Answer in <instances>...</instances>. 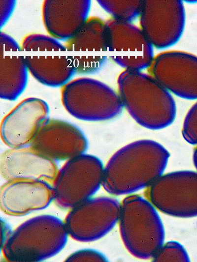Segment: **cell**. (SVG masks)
Masks as SVG:
<instances>
[{"mask_svg":"<svg viewBox=\"0 0 197 262\" xmlns=\"http://www.w3.org/2000/svg\"><path fill=\"white\" fill-rule=\"evenodd\" d=\"M169 156L166 149L153 140L130 143L115 152L104 167L102 185L114 195L149 187L163 175Z\"/></svg>","mask_w":197,"mask_h":262,"instance_id":"6da1fadb","label":"cell"},{"mask_svg":"<svg viewBox=\"0 0 197 262\" xmlns=\"http://www.w3.org/2000/svg\"><path fill=\"white\" fill-rule=\"evenodd\" d=\"M117 81L123 107L139 124L158 130L173 122L176 113L174 99L149 73L125 70Z\"/></svg>","mask_w":197,"mask_h":262,"instance_id":"7a4b0ae2","label":"cell"},{"mask_svg":"<svg viewBox=\"0 0 197 262\" xmlns=\"http://www.w3.org/2000/svg\"><path fill=\"white\" fill-rule=\"evenodd\" d=\"M68 233L64 223L51 215L26 221L12 231L1 246L10 262H39L57 254L65 246Z\"/></svg>","mask_w":197,"mask_h":262,"instance_id":"3957f363","label":"cell"},{"mask_svg":"<svg viewBox=\"0 0 197 262\" xmlns=\"http://www.w3.org/2000/svg\"><path fill=\"white\" fill-rule=\"evenodd\" d=\"M119 222L125 246L137 258H153L164 244V229L155 207L139 195L124 199Z\"/></svg>","mask_w":197,"mask_h":262,"instance_id":"277c9868","label":"cell"},{"mask_svg":"<svg viewBox=\"0 0 197 262\" xmlns=\"http://www.w3.org/2000/svg\"><path fill=\"white\" fill-rule=\"evenodd\" d=\"M61 97L66 111L84 121L109 120L120 115L124 108L118 93L105 84L90 78L69 81L63 87Z\"/></svg>","mask_w":197,"mask_h":262,"instance_id":"5b68a950","label":"cell"},{"mask_svg":"<svg viewBox=\"0 0 197 262\" xmlns=\"http://www.w3.org/2000/svg\"><path fill=\"white\" fill-rule=\"evenodd\" d=\"M104 167L96 156L83 153L67 160L52 184L53 200L71 208L87 200L102 185Z\"/></svg>","mask_w":197,"mask_h":262,"instance_id":"8992f818","label":"cell"},{"mask_svg":"<svg viewBox=\"0 0 197 262\" xmlns=\"http://www.w3.org/2000/svg\"><path fill=\"white\" fill-rule=\"evenodd\" d=\"M151 203L176 217L197 216V172L180 171L161 176L147 190Z\"/></svg>","mask_w":197,"mask_h":262,"instance_id":"52a82bcc","label":"cell"},{"mask_svg":"<svg viewBox=\"0 0 197 262\" xmlns=\"http://www.w3.org/2000/svg\"><path fill=\"white\" fill-rule=\"evenodd\" d=\"M121 204L112 198H91L71 208L64 222L67 233L81 242L96 240L119 221Z\"/></svg>","mask_w":197,"mask_h":262,"instance_id":"ba28073f","label":"cell"},{"mask_svg":"<svg viewBox=\"0 0 197 262\" xmlns=\"http://www.w3.org/2000/svg\"><path fill=\"white\" fill-rule=\"evenodd\" d=\"M139 18L144 34L153 47L159 49L175 44L185 26V10L180 0H143Z\"/></svg>","mask_w":197,"mask_h":262,"instance_id":"9c48e42d","label":"cell"},{"mask_svg":"<svg viewBox=\"0 0 197 262\" xmlns=\"http://www.w3.org/2000/svg\"><path fill=\"white\" fill-rule=\"evenodd\" d=\"M108 52L111 59L128 70L148 68L155 57L154 47L141 29L131 23L111 18L106 21Z\"/></svg>","mask_w":197,"mask_h":262,"instance_id":"30bf717a","label":"cell"},{"mask_svg":"<svg viewBox=\"0 0 197 262\" xmlns=\"http://www.w3.org/2000/svg\"><path fill=\"white\" fill-rule=\"evenodd\" d=\"M148 73L170 92L189 100L197 99V57L169 51L153 59Z\"/></svg>","mask_w":197,"mask_h":262,"instance_id":"8fae6325","label":"cell"},{"mask_svg":"<svg viewBox=\"0 0 197 262\" xmlns=\"http://www.w3.org/2000/svg\"><path fill=\"white\" fill-rule=\"evenodd\" d=\"M49 107L44 100L27 98L16 105L2 119L0 137L11 148L30 146L48 119Z\"/></svg>","mask_w":197,"mask_h":262,"instance_id":"7c38bea8","label":"cell"},{"mask_svg":"<svg viewBox=\"0 0 197 262\" xmlns=\"http://www.w3.org/2000/svg\"><path fill=\"white\" fill-rule=\"evenodd\" d=\"M43 156L54 161L66 160L83 154L88 147L82 131L68 122L48 119L30 146Z\"/></svg>","mask_w":197,"mask_h":262,"instance_id":"4fadbf2b","label":"cell"},{"mask_svg":"<svg viewBox=\"0 0 197 262\" xmlns=\"http://www.w3.org/2000/svg\"><path fill=\"white\" fill-rule=\"evenodd\" d=\"M53 200L52 184L41 180H8L0 188V209L11 216H23L44 209Z\"/></svg>","mask_w":197,"mask_h":262,"instance_id":"5bb4252c","label":"cell"},{"mask_svg":"<svg viewBox=\"0 0 197 262\" xmlns=\"http://www.w3.org/2000/svg\"><path fill=\"white\" fill-rule=\"evenodd\" d=\"M0 174L6 181L39 180L52 184L59 171L55 161L40 154L31 146L11 148L0 156Z\"/></svg>","mask_w":197,"mask_h":262,"instance_id":"9a60e30c","label":"cell"},{"mask_svg":"<svg viewBox=\"0 0 197 262\" xmlns=\"http://www.w3.org/2000/svg\"><path fill=\"white\" fill-rule=\"evenodd\" d=\"M89 0H46L43 4L44 27L53 37L66 42L72 38L88 19Z\"/></svg>","mask_w":197,"mask_h":262,"instance_id":"2e32d148","label":"cell"},{"mask_svg":"<svg viewBox=\"0 0 197 262\" xmlns=\"http://www.w3.org/2000/svg\"><path fill=\"white\" fill-rule=\"evenodd\" d=\"M29 72L39 82L64 86L76 74L70 56H24Z\"/></svg>","mask_w":197,"mask_h":262,"instance_id":"e0dca14e","label":"cell"},{"mask_svg":"<svg viewBox=\"0 0 197 262\" xmlns=\"http://www.w3.org/2000/svg\"><path fill=\"white\" fill-rule=\"evenodd\" d=\"M0 96L13 101L23 92L27 84L28 68L24 56H0Z\"/></svg>","mask_w":197,"mask_h":262,"instance_id":"ac0fdd59","label":"cell"},{"mask_svg":"<svg viewBox=\"0 0 197 262\" xmlns=\"http://www.w3.org/2000/svg\"><path fill=\"white\" fill-rule=\"evenodd\" d=\"M67 51H108L106 21L90 17L75 35L66 42Z\"/></svg>","mask_w":197,"mask_h":262,"instance_id":"d6986e66","label":"cell"},{"mask_svg":"<svg viewBox=\"0 0 197 262\" xmlns=\"http://www.w3.org/2000/svg\"><path fill=\"white\" fill-rule=\"evenodd\" d=\"M99 5L113 19L131 23L139 17L143 3L141 0H98Z\"/></svg>","mask_w":197,"mask_h":262,"instance_id":"ffe728a7","label":"cell"},{"mask_svg":"<svg viewBox=\"0 0 197 262\" xmlns=\"http://www.w3.org/2000/svg\"><path fill=\"white\" fill-rule=\"evenodd\" d=\"M24 51H66L65 45L52 36L31 34L23 40L21 45Z\"/></svg>","mask_w":197,"mask_h":262,"instance_id":"44dd1931","label":"cell"},{"mask_svg":"<svg viewBox=\"0 0 197 262\" xmlns=\"http://www.w3.org/2000/svg\"><path fill=\"white\" fill-rule=\"evenodd\" d=\"M154 262H189L188 253L177 241L164 243L153 258Z\"/></svg>","mask_w":197,"mask_h":262,"instance_id":"7402d4cb","label":"cell"},{"mask_svg":"<svg viewBox=\"0 0 197 262\" xmlns=\"http://www.w3.org/2000/svg\"><path fill=\"white\" fill-rule=\"evenodd\" d=\"M76 73L91 74L101 69L107 61L105 56H70Z\"/></svg>","mask_w":197,"mask_h":262,"instance_id":"603a6c76","label":"cell"},{"mask_svg":"<svg viewBox=\"0 0 197 262\" xmlns=\"http://www.w3.org/2000/svg\"><path fill=\"white\" fill-rule=\"evenodd\" d=\"M182 135L190 144L197 145V102L192 107L185 118Z\"/></svg>","mask_w":197,"mask_h":262,"instance_id":"cb8c5ba5","label":"cell"},{"mask_svg":"<svg viewBox=\"0 0 197 262\" xmlns=\"http://www.w3.org/2000/svg\"><path fill=\"white\" fill-rule=\"evenodd\" d=\"M105 257L100 252L93 249L78 250L71 254L66 262H106Z\"/></svg>","mask_w":197,"mask_h":262,"instance_id":"d4e9b609","label":"cell"},{"mask_svg":"<svg viewBox=\"0 0 197 262\" xmlns=\"http://www.w3.org/2000/svg\"><path fill=\"white\" fill-rule=\"evenodd\" d=\"M0 56H3L5 52L22 51L17 41L5 32H0Z\"/></svg>","mask_w":197,"mask_h":262,"instance_id":"484cf974","label":"cell"},{"mask_svg":"<svg viewBox=\"0 0 197 262\" xmlns=\"http://www.w3.org/2000/svg\"><path fill=\"white\" fill-rule=\"evenodd\" d=\"M15 0H0L1 28L10 17L15 7Z\"/></svg>","mask_w":197,"mask_h":262,"instance_id":"4316f807","label":"cell"},{"mask_svg":"<svg viewBox=\"0 0 197 262\" xmlns=\"http://www.w3.org/2000/svg\"><path fill=\"white\" fill-rule=\"evenodd\" d=\"M1 246L7 239L12 232L10 231L6 224L4 222H1Z\"/></svg>","mask_w":197,"mask_h":262,"instance_id":"83f0119b","label":"cell"},{"mask_svg":"<svg viewBox=\"0 0 197 262\" xmlns=\"http://www.w3.org/2000/svg\"><path fill=\"white\" fill-rule=\"evenodd\" d=\"M194 163L197 170V147L196 148L193 155Z\"/></svg>","mask_w":197,"mask_h":262,"instance_id":"f1b7e54d","label":"cell"}]
</instances>
